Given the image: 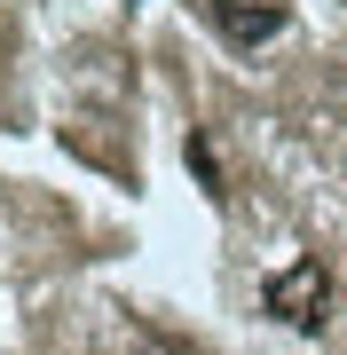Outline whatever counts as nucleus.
<instances>
[{
  "instance_id": "obj_1",
  "label": "nucleus",
  "mask_w": 347,
  "mask_h": 355,
  "mask_svg": "<svg viewBox=\"0 0 347 355\" xmlns=\"http://www.w3.org/2000/svg\"><path fill=\"white\" fill-rule=\"evenodd\" d=\"M323 261H292L284 277H269V316H284L292 331H316L323 324Z\"/></svg>"
},
{
  "instance_id": "obj_2",
  "label": "nucleus",
  "mask_w": 347,
  "mask_h": 355,
  "mask_svg": "<svg viewBox=\"0 0 347 355\" xmlns=\"http://www.w3.org/2000/svg\"><path fill=\"white\" fill-rule=\"evenodd\" d=\"M213 24L237 40V48H260V40L284 32V8H260V0H213Z\"/></svg>"
},
{
  "instance_id": "obj_3",
  "label": "nucleus",
  "mask_w": 347,
  "mask_h": 355,
  "mask_svg": "<svg viewBox=\"0 0 347 355\" xmlns=\"http://www.w3.org/2000/svg\"><path fill=\"white\" fill-rule=\"evenodd\" d=\"M190 166H197V182H206V190H221V158L206 150V135H190Z\"/></svg>"
}]
</instances>
